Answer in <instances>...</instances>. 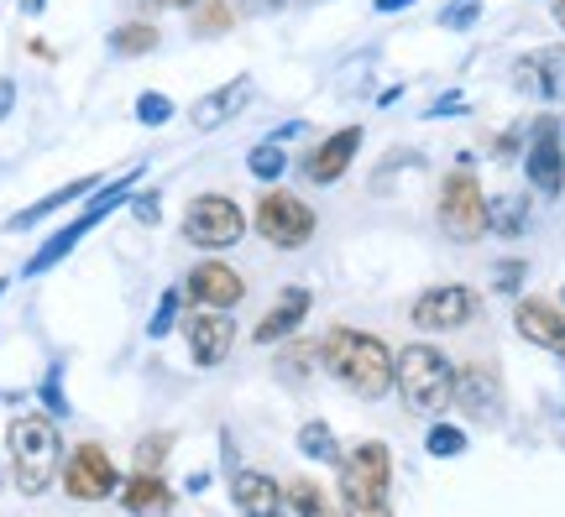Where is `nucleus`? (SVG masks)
<instances>
[{"instance_id":"obj_1","label":"nucleus","mask_w":565,"mask_h":517,"mask_svg":"<svg viewBox=\"0 0 565 517\" xmlns=\"http://www.w3.org/2000/svg\"><path fill=\"white\" fill-rule=\"evenodd\" d=\"M320 360L345 392H356V398H366V402L387 398V392L398 387V356H393L377 335H362V330H345V324L330 330L320 345Z\"/></svg>"},{"instance_id":"obj_2","label":"nucleus","mask_w":565,"mask_h":517,"mask_svg":"<svg viewBox=\"0 0 565 517\" xmlns=\"http://www.w3.org/2000/svg\"><path fill=\"white\" fill-rule=\"evenodd\" d=\"M6 444H11V476H17V492L21 497H42V492L53 486V476H58V465H63V444H58L53 418L21 413L17 423H11Z\"/></svg>"},{"instance_id":"obj_3","label":"nucleus","mask_w":565,"mask_h":517,"mask_svg":"<svg viewBox=\"0 0 565 517\" xmlns=\"http://www.w3.org/2000/svg\"><path fill=\"white\" fill-rule=\"evenodd\" d=\"M387 481H393V455H387L383 439H362L356 450H345L341 455V513L345 517H393Z\"/></svg>"},{"instance_id":"obj_4","label":"nucleus","mask_w":565,"mask_h":517,"mask_svg":"<svg viewBox=\"0 0 565 517\" xmlns=\"http://www.w3.org/2000/svg\"><path fill=\"white\" fill-rule=\"evenodd\" d=\"M137 183H141V168H126L121 179L100 183V189H95V200L84 204V215H79V219H68L63 230H53V240H47V246H42L38 257L26 261V278H38V272H47V267H58V261L68 257V251H74V246H79V240L89 236V230H95V225H100V219L110 215V209H121V204H131V194H137Z\"/></svg>"},{"instance_id":"obj_5","label":"nucleus","mask_w":565,"mask_h":517,"mask_svg":"<svg viewBox=\"0 0 565 517\" xmlns=\"http://www.w3.org/2000/svg\"><path fill=\"white\" fill-rule=\"evenodd\" d=\"M450 381H456V366L445 351L435 345H408L398 351V392L414 413H440L445 402H450Z\"/></svg>"},{"instance_id":"obj_6","label":"nucleus","mask_w":565,"mask_h":517,"mask_svg":"<svg viewBox=\"0 0 565 517\" xmlns=\"http://www.w3.org/2000/svg\"><path fill=\"white\" fill-rule=\"evenodd\" d=\"M179 236L194 251H231V246H242V236H246L242 204L231 200V194H200V200H189V209L179 219Z\"/></svg>"},{"instance_id":"obj_7","label":"nucleus","mask_w":565,"mask_h":517,"mask_svg":"<svg viewBox=\"0 0 565 517\" xmlns=\"http://www.w3.org/2000/svg\"><path fill=\"white\" fill-rule=\"evenodd\" d=\"M440 230L450 240H461V246L487 236V194L471 168H456L440 183Z\"/></svg>"},{"instance_id":"obj_8","label":"nucleus","mask_w":565,"mask_h":517,"mask_svg":"<svg viewBox=\"0 0 565 517\" xmlns=\"http://www.w3.org/2000/svg\"><path fill=\"white\" fill-rule=\"evenodd\" d=\"M257 230L278 251H303L315 240V209L299 194H288V189H267L257 200Z\"/></svg>"},{"instance_id":"obj_9","label":"nucleus","mask_w":565,"mask_h":517,"mask_svg":"<svg viewBox=\"0 0 565 517\" xmlns=\"http://www.w3.org/2000/svg\"><path fill=\"white\" fill-rule=\"evenodd\" d=\"M63 492H68L74 502L121 497V476H116V460L105 455L100 444H79L74 455L63 460Z\"/></svg>"},{"instance_id":"obj_10","label":"nucleus","mask_w":565,"mask_h":517,"mask_svg":"<svg viewBox=\"0 0 565 517\" xmlns=\"http://www.w3.org/2000/svg\"><path fill=\"white\" fill-rule=\"evenodd\" d=\"M524 173H529V189H534L540 200H561V189H565V141H561L555 116H545L540 126H534L529 152H524Z\"/></svg>"},{"instance_id":"obj_11","label":"nucleus","mask_w":565,"mask_h":517,"mask_svg":"<svg viewBox=\"0 0 565 517\" xmlns=\"http://www.w3.org/2000/svg\"><path fill=\"white\" fill-rule=\"evenodd\" d=\"M477 293L471 288H461V282H440V288H429V293H419L414 299V324L419 330H429V335H445V330H466L471 319H477Z\"/></svg>"},{"instance_id":"obj_12","label":"nucleus","mask_w":565,"mask_h":517,"mask_svg":"<svg viewBox=\"0 0 565 517\" xmlns=\"http://www.w3.org/2000/svg\"><path fill=\"white\" fill-rule=\"evenodd\" d=\"M183 335H189V356L200 371H215L225 356H231V345H236V324L225 309H194V314L183 319Z\"/></svg>"},{"instance_id":"obj_13","label":"nucleus","mask_w":565,"mask_h":517,"mask_svg":"<svg viewBox=\"0 0 565 517\" xmlns=\"http://www.w3.org/2000/svg\"><path fill=\"white\" fill-rule=\"evenodd\" d=\"M183 299L194 303V309H236L246 299V282L236 267H225V261H200L189 278H183Z\"/></svg>"},{"instance_id":"obj_14","label":"nucleus","mask_w":565,"mask_h":517,"mask_svg":"<svg viewBox=\"0 0 565 517\" xmlns=\"http://www.w3.org/2000/svg\"><path fill=\"white\" fill-rule=\"evenodd\" d=\"M513 330L529 340V345H540L550 356L565 360V309L550 299H519L513 309Z\"/></svg>"},{"instance_id":"obj_15","label":"nucleus","mask_w":565,"mask_h":517,"mask_svg":"<svg viewBox=\"0 0 565 517\" xmlns=\"http://www.w3.org/2000/svg\"><path fill=\"white\" fill-rule=\"evenodd\" d=\"M513 84L524 95H540L550 105H565V47H540L513 63Z\"/></svg>"},{"instance_id":"obj_16","label":"nucleus","mask_w":565,"mask_h":517,"mask_svg":"<svg viewBox=\"0 0 565 517\" xmlns=\"http://www.w3.org/2000/svg\"><path fill=\"white\" fill-rule=\"evenodd\" d=\"M356 152H362V126H341V131H330V137L303 158V179L309 183H335L345 179V168L356 162Z\"/></svg>"},{"instance_id":"obj_17","label":"nucleus","mask_w":565,"mask_h":517,"mask_svg":"<svg viewBox=\"0 0 565 517\" xmlns=\"http://www.w3.org/2000/svg\"><path fill=\"white\" fill-rule=\"evenodd\" d=\"M252 95H257V84H252V79H231V84H221V89L200 95V100L189 105L194 131H221L225 120H236L246 105H252Z\"/></svg>"},{"instance_id":"obj_18","label":"nucleus","mask_w":565,"mask_h":517,"mask_svg":"<svg viewBox=\"0 0 565 517\" xmlns=\"http://www.w3.org/2000/svg\"><path fill=\"white\" fill-rule=\"evenodd\" d=\"M498 398H503V381H498V371L487 360H466L456 381H450V402L466 408V413H492Z\"/></svg>"},{"instance_id":"obj_19","label":"nucleus","mask_w":565,"mask_h":517,"mask_svg":"<svg viewBox=\"0 0 565 517\" xmlns=\"http://www.w3.org/2000/svg\"><path fill=\"white\" fill-rule=\"evenodd\" d=\"M309 303H315V299H309V288H282L278 303H273V309L257 319L252 340H257V345H278V340H288L303 324V319H309Z\"/></svg>"},{"instance_id":"obj_20","label":"nucleus","mask_w":565,"mask_h":517,"mask_svg":"<svg viewBox=\"0 0 565 517\" xmlns=\"http://www.w3.org/2000/svg\"><path fill=\"white\" fill-rule=\"evenodd\" d=\"M231 497H236V507H242V517H282V486L273 476H263V471H236V481H231Z\"/></svg>"},{"instance_id":"obj_21","label":"nucleus","mask_w":565,"mask_h":517,"mask_svg":"<svg viewBox=\"0 0 565 517\" xmlns=\"http://www.w3.org/2000/svg\"><path fill=\"white\" fill-rule=\"evenodd\" d=\"M105 179H74V183H63V189H53L47 200H38V204H26V209H17V215L6 219L11 230H32L38 219H47L53 209H63V204H74V200H84V194H95Z\"/></svg>"},{"instance_id":"obj_22","label":"nucleus","mask_w":565,"mask_h":517,"mask_svg":"<svg viewBox=\"0 0 565 517\" xmlns=\"http://www.w3.org/2000/svg\"><path fill=\"white\" fill-rule=\"evenodd\" d=\"M121 502H126V513H168L173 507V492L162 486L158 471H137L131 481H121Z\"/></svg>"},{"instance_id":"obj_23","label":"nucleus","mask_w":565,"mask_h":517,"mask_svg":"<svg viewBox=\"0 0 565 517\" xmlns=\"http://www.w3.org/2000/svg\"><path fill=\"white\" fill-rule=\"evenodd\" d=\"M529 225V200L524 194H498V200H487V230H498V236L519 240Z\"/></svg>"},{"instance_id":"obj_24","label":"nucleus","mask_w":565,"mask_h":517,"mask_svg":"<svg viewBox=\"0 0 565 517\" xmlns=\"http://www.w3.org/2000/svg\"><path fill=\"white\" fill-rule=\"evenodd\" d=\"M282 502L294 507V517H345L335 502L324 497L320 481H288V486H282Z\"/></svg>"},{"instance_id":"obj_25","label":"nucleus","mask_w":565,"mask_h":517,"mask_svg":"<svg viewBox=\"0 0 565 517\" xmlns=\"http://www.w3.org/2000/svg\"><path fill=\"white\" fill-rule=\"evenodd\" d=\"M158 42H162V32L152 21H126V26L110 32V53L116 58H147V53H158Z\"/></svg>"},{"instance_id":"obj_26","label":"nucleus","mask_w":565,"mask_h":517,"mask_svg":"<svg viewBox=\"0 0 565 517\" xmlns=\"http://www.w3.org/2000/svg\"><path fill=\"white\" fill-rule=\"evenodd\" d=\"M299 455L324 460V465H341V450H335L330 423H320V418H309V423H303V429H299Z\"/></svg>"},{"instance_id":"obj_27","label":"nucleus","mask_w":565,"mask_h":517,"mask_svg":"<svg viewBox=\"0 0 565 517\" xmlns=\"http://www.w3.org/2000/svg\"><path fill=\"white\" fill-rule=\"evenodd\" d=\"M246 168H252V179H263V183H278L282 173H288V152H282V141H257L252 147V158H246Z\"/></svg>"},{"instance_id":"obj_28","label":"nucleus","mask_w":565,"mask_h":517,"mask_svg":"<svg viewBox=\"0 0 565 517\" xmlns=\"http://www.w3.org/2000/svg\"><path fill=\"white\" fill-rule=\"evenodd\" d=\"M231 26V6L225 0H200L194 6V37H221Z\"/></svg>"},{"instance_id":"obj_29","label":"nucleus","mask_w":565,"mask_h":517,"mask_svg":"<svg viewBox=\"0 0 565 517\" xmlns=\"http://www.w3.org/2000/svg\"><path fill=\"white\" fill-rule=\"evenodd\" d=\"M466 450V429H456V423H435L429 429V455L435 460H450Z\"/></svg>"},{"instance_id":"obj_30","label":"nucleus","mask_w":565,"mask_h":517,"mask_svg":"<svg viewBox=\"0 0 565 517\" xmlns=\"http://www.w3.org/2000/svg\"><path fill=\"white\" fill-rule=\"evenodd\" d=\"M477 17H482V0H450V6L440 11V26L445 32H471Z\"/></svg>"},{"instance_id":"obj_31","label":"nucleus","mask_w":565,"mask_h":517,"mask_svg":"<svg viewBox=\"0 0 565 517\" xmlns=\"http://www.w3.org/2000/svg\"><path fill=\"white\" fill-rule=\"evenodd\" d=\"M137 120L141 126H168V120H173V100L158 95V89H147V95L137 100Z\"/></svg>"},{"instance_id":"obj_32","label":"nucleus","mask_w":565,"mask_h":517,"mask_svg":"<svg viewBox=\"0 0 565 517\" xmlns=\"http://www.w3.org/2000/svg\"><path fill=\"white\" fill-rule=\"evenodd\" d=\"M168 450H173V434H147L137 444V465H141V471H162Z\"/></svg>"},{"instance_id":"obj_33","label":"nucleus","mask_w":565,"mask_h":517,"mask_svg":"<svg viewBox=\"0 0 565 517\" xmlns=\"http://www.w3.org/2000/svg\"><path fill=\"white\" fill-rule=\"evenodd\" d=\"M173 319H179V288H168V293H162V303L152 309V324H147V335L162 340L168 330H173Z\"/></svg>"},{"instance_id":"obj_34","label":"nucleus","mask_w":565,"mask_h":517,"mask_svg":"<svg viewBox=\"0 0 565 517\" xmlns=\"http://www.w3.org/2000/svg\"><path fill=\"white\" fill-rule=\"evenodd\" d=\"M524 278H529V261H498V272H492V288H498V293H519V288H524Z\"/></svg>"},{"instance_id":"obj_35","label":"nucleus","mask_w":565,"mask_h":517,"mask_svg":"<svg viewBox=\"0 0 565 517\" xmlns=\"http://www.w3.org/2000/svg\"><path fill=\"white\" fill-rule=\"evenodd\" d=\"M131 215H137L141 225H158V215H162V194H131Z\"/></svg>"},{"instance_id":"obj_36","label":"nucleus","mask_w":565,"mask_h":517,"mask_svg":"<svg viewBox=\"0 0 565 517\" xmlns=\"http://www.w3.org/2000/svg\"><path fill=\"white\" fill-rule=\"evenodd\" d=\"M315 356H320V345H299V351H282L278 366H288L294 377H303V371H309V360H315Z\"/></svg>"},{"instance_id":"obj_37","label":"nucleus","mask_w":565,"mask_h":517,"mask_svg":"<svg viewBox=\"0 0 565 517\" xmlns=\"http://www.w3.org/2000/svg\"><path fill=\"white\" fill-rule=\"evenodd\" d=\"M11 105H17V84H11V79H0V120L11 116Z\"/></svg>"},{"instance_id":"obj_38","label":"nucleus","mask_w":565,"mask_h":517,"mask_svg":"<svg viewBox=\"0 0 565 517\" xmlns=\"http://www.w3.org/2000/svg\"><path fill=\"white\" fill-rule=\"evenodd\" d=\"M492 152H498V158H513V152H519V131H508V137H498V147H492Z\"/></svg>"},{"instance_id":"obj_39","label":"nucleus","mask_w":565,"mask_h":517,"mask_svg":"<svg viewBox=\"0 0 565 517\" xmlns=\"http://www.w3.org/2000/svg\"><path fill=\"white\" fill-rule=\"evenodd\" d=\"M372 6H377V11H383V17H393V11H408V6H414V0H372Z\"/></svg>"},{"instance_id":"obj_40","label":"nucleus","mask_w":565,"mask_h":517,"mask_svg":"<svg viewBox=\"0 0 565 517\" xmlns=\"http://www.w3.org/2000/svg\"><path fill=\"white\" fill-rule=\"evenodd\" d=\"M21 11H26V17H42V11H47V0H21Z\"/></svg>"},{"instance_id":"obj_41","label":"nucleus","mask_w":565,"mask_h":517,"mask_svg":"<svg viewBox=\"0 0 565 517\" xmlns=\"http://www.w3.org/2000/svg\"><path fill=\"white\" fill-rule=\"evenodd\" d=\"M550 11H555V21H561V32H565V0H550Z\"/></svg>"},{"instance_id":"obj_42","label":"nucleus","mask_w":565,"mask_h":517,"mask_svg":"<svg viewBox=\"0 0 565 517\" xmlns=\"http://www.w3.org/2000/svg\"><path fill=\"white\" fill-rule=\"evenodd\" d=\"M152 6H179V11H189V6H200V0H152Z\"/></svg>"},{"instance_id":"obj_43","label":"nucleus","mask_w":565,"mask_h":517,"mask_svg":"<svg viewBox=\"0 0 565 517\" xmlns=\"http://www.w3.org/2000/svg\"><path fill=\"white\" fill-rule=\"evenodd\" d=\"M561 299H565V288H561Z\"/></svg>"}]
</instances>
